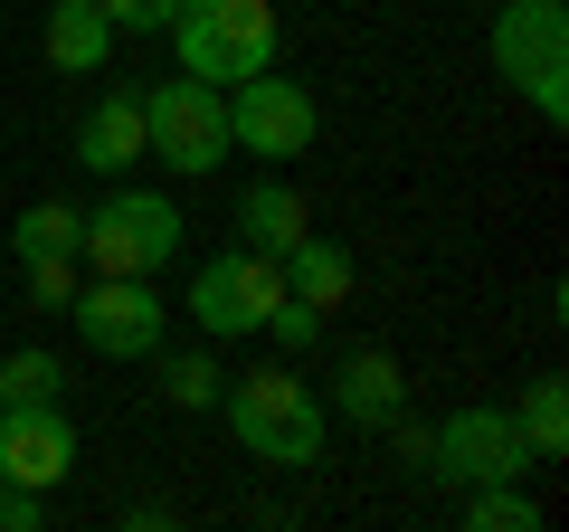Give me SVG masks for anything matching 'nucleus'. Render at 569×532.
<instances>
[{
    "instance_id": "393cba45",
    "label": "nucleus",
    "mask_w": 569,
    "mask_h": 532,
    "mask_svg": "<svg viewBox=\"0 0 569 532\" xmlns=\"http://www.w3.org/2000/svg\"><path fill=\"white\" fill-rule=\"evenodd\" d=\"M389 447H399V466H408V475H427V428H418L408 410L389 418Z\"/></svg>"
},
{
    "instance_id": "2eb2a0df",
    "label": "nucleus",
    "mask_w": 569,
    "mask_h": 532,
    "mask_svg": "<svg viewBox=\"0 0 569 532\" xmlns=\"http://www.w3.org/2000/svg\"><path fill=\"white\" fill-rule=\"evenodd\" d=\"M276 276H284V295H305V305L332 314L351 295V247H332V238H313V228H305V238L276 257Z\"/></svg>"
},
{
    "instance_id": "5701e85b",
    "label": "nucleus",
    "mask_w": 569,
    "mask_h": 532,
    "mask_svg": "<svg viewBox=\"0 0 569 532\" xmlns=\"http://www.w3.org/2000/svg\"><path fill=\"white\" fill-rule=\"evenodd\" d=\"M48 523V494L39 485H10V475H0V532H39Z\"/></svg>"
},
{
    "instance_id": "39448f33",
    "label": "nucleus",
    "mask_w": 569,
    "mask_h": 532,
    "mask_svg": "<svg viewBox=\"0 0 569 532\" xmlns=\"http://www.w3.org/2000/svg\"><path fill=\"white\" fill-rule=\"evenodd\" d=\"M228 96L200 77H162V86H142V162H162L181 171V181H209V171L228 162Z\"/></svg>"
},
{
    "instance_id": "9b49d317",
    "label": "nucleus",
    "mask_w": 569,
    "mask_h": 532,
    "mask_svg": "<svg viewBox=\"0 0 569 532\" xmlns=\"http://www.w3.org/2000/svg\"><path fill=\"white\" fill-rule=\"evenodd\" d=\"M323 410L351 418V428H389V418L408 410V371L389 362L380 343H342L332 352V390H323Z\"/></svg>"
},
{
    "instance_id": "aec40b11",
    "label": "nucleus",
    "mask_w": 569,
    "mask_h": 532,
    "mask_svg": "<svg viewBox=\"0 0 569 532\" xmlns=\"http://www.w3.org/2000/svg\"><path fill=\"white\" fill-rule=\"evenodd\" d=\"M0 400H67V362L48 343H20L0 362Z\"/></svg>"
},
{
    "instance_id": "6e6552de",
    "label": "nucleus",
    "mask_w": 569,
    "mask_h": 532,
    "mask_svg": "<svg viewBox=\"0 0 569 532\" xmlns=\"http://www.w3.org/2000/svg\"><path fill=\"white\" fill-rule=\"evenodd\" d=\"M67 314H77V343L104 362H152L171 343V305L152 295V276H96V286H77Z\"/></svg>"
},
{
    "instance_id": "dca6fc26",
    "label": "nucleus",
    "mask_w": 569,
    "mask_h": 532,
    "mask_svg": "<svg viewBox=\"0 0 569 532\" xmlns=\"http://www.w3.org/2000/svg\"><path fill=\"white\" fill-rule=\"evenodd\" d=\"M512 428H522L531 466H560V456H569V381H560V371H541V381L522 390V410H512Z\"/></svg>"
},
{
    "instance_id": "423d86ee",
    "label": "nucleus",
    "mask_w": 569,
    "mask_h": 532,
    "mask_svg": "<svg viewBox=\"0 0 569 532\" xmlns=\"http://www.w3.org/2000/svg\"><path fill=\"white\" fill-rule=\"evenodd\" d=\"M219 96H228V144L257 152V162H295L323 134V105H313L305 77H284V58L257 67V77H238V86H219Z\"/></svg>"
},
{
    "instance_id": "b1692460",
    "label": "nucleus",
    "mask_w": 569,
    "mask_h": 532,
    "mask_svg": "<svg viewBox=\"0 0 569 532\" xmlns=\"http://www.w3.org/2000/svg\"><path fill=\"white\" fill-rule=\"evenodd\" d=\"M96 10L114 20V39H123V29H133V39H152V29L171 20V0H96Z\"/></svg>"
},
{
    "instance_id": "20e7f679",
    "label": "nucleus",
    "mask_w": 569,
    "mask_h": 532,
    "mask_svg": "<svg viewBox=\"0 0 569 532\" xmlns=\"http://www.w3.org/2000/svg\"><path fill=\"white\" fill-rule=\"evenodd\" d=\"M493 77L541 124H569V0H503L493 10Z\"/></svg>"
},
{
    "instance_id": "0eeeda50",
    "label": "nucleus",
    "mask_w": 569,
    "mask_h": 532,
    "mask_svg": "<svg viewBox=\"0 0 569 532\" xmlns=\"http://www.w3.org/2000/svg\"><path fill=\"white\" fill-rule=\"evenodd\" d=\"M427 475L437 485H512V475H531V447H522V428H512V410H447L437 428H427Z\"/></svg>"
},
{
    "instance_id": "f8f14e48",
    "label": "nucleus",
    "mask_w": 569,
    "mask_h": 532,
    "mask_svg": "<svg viewBox=\"0 0 569 532\" xmlns=\"http://www.w3.org/2000/svg\"><path fill=\"white\" fill-rule=\"evenodd\" d=\"M77 162L96 171V181H123V171L142 162V96H133V86H104V96L86 105V124H77Z\"/></svg>"
},
{
    "instance_id": "a211bd4d",
    "label": "nucleus",
    "mask_w": 569,
    "mask_h": 532,
    "mask_svg": "<svg viewBox=\"0 0 569 532\" xmlns=\"http://www.w3.org/2000/svg\"><path fill=\"white\" fill-rule=\"evenodd\" d=\"M152 371H162V400H171V410H181V418H209V410H219V362H209V352H152Z\"/></svg>"
},
{
    "instance_id": "f03ea898",
    "label": "nucleus",
    "mask_w": 569,
    "mask_h": 532,
    "mask_svg": "<svg viewBox=\"0 0 569 532\" xmlns=\"http://www.w3.org/2000/svg\"><path fill=\"white\" fill-rule=\"evenodd\" d=\"M162 39L181 58V77H200V86H238V77H257V67L284 58L276 0H171Z\"/></svg>"
},
{
    "instance_id": "412c9836",
    "label": "nucleus",
    "mask_w": 569,
    "mask_h": 532,
    "mask_svg": "<svg viewBox=\"0 0 569 532\" xmlns=\"http://www.w3.org/2000/svg\"><path fill=\"white\" fill-rule=\"evenodd\" d=\"M257 333H266V343L284 352V362H295V352H313V343H323V305H305V295H276Z\"/></svg>"
},
{
    "instance_id": "1a4fd4ad",
    "label": "nucleus",
    "mask_w": 569,
    "mask_h": 532,
    "mask_svg": "<svg viewBox=\"0 0 569 532\" xmlns=\"http://www.w3.org/2000/svg\"><path fill=\"white\" fill-rule=\"evenodd\" d=\"M284 295L276 257H257V247H219V257L190 276V324H200V343H247V333L266 324V305Z\"/></svg>"
},
{
    "instance_id": "7ed1b4c3",
    "label": "nucleus",
    "mask_w": 569,
    "mask_h": 532,
    "mask_svg": "<svg viewBox=\"0 0 569 532\" xmlns=\"http://www.w3.org/2000/svg\"><path fill=\"white\" fill-rule=\"evenodd\" d=\"M181 238H190V228H181V200L123 171V181L104 190L96 209H86V238H77V257L96 266V276H162V266L181 257Z\"/></svg>"
},
{
    "instance_id": "6ab92c4d",
    "label": "nucleus",
    "mask_w": 569,
    "mask_h": 532,
    "mask_svg": "<svg viewBox=\"0 0 569 532\" xmlns=\"http://www.w3.org/2000/svg\"><path fill=\"white\" fill-rule=\"evenodd\" d=\"M466 532H541V504L522 494V475L512 485H466Z\"/></svg>"
},
{
    "instance_id": "4468645a",
    "label": "nucleus",
    "mask_w": 569,
    "mask_h": 532,
    "mask_svg": "<svg viewBox=\"0 0 569 532\" xmlns=\"http://www.w3.org/2000/svg\"><path fill=\"white\" fill-rule=\"evenodd\" d=\"M39 48H48L58 77H104V58H114V20H104L96 0H48Z\"/></svg>"
},
{
    "instance_id": "ddd939ff",
    "label": "nucleus",
    "mask_w": 569,
    "mask_h": 532,
    "mask_svg": "<svg viewBox=\"0 0 569 532\" xmlns=\"http://www.w3.org/2000/svg\"><path fill=\"white\" fill-rule=\"evenodd\" d=\"M305 228H313V209H305V190L284 181V171H266V181H247V190H238V247H257V257H284Z\"/></svg>"
},
{
    "instance_id": "9d476101",
    "label": "nucleus",
    "mask_w": 569,
    "mask_h": 532,
    "mask_svg": "<svg viewBox=\"0 0 569 532\" xmlns=\"http://www.w3.org/2000/svg\"><path fill=\"white\" fill-rule=\"evenodd\" d=\"M0 475H10V485H39V494L77 475L67 400H0Z\"/></svg>"
},
{
    "instance_id": "4be33fe9",
    "label": "nucleus",
    "mask_w": 569,
    "mask_h": 532,
    "mask_svg": "<svg viewBox=\"0 0 569 532\" xmlns=\"http://www.w3.org/2000/svg\"><path fill=\"white\" fill-rule=\"evenodd\" d=\"M77 305V257H29V314H67Z\"/></svg>"
},
{
    "instance_id": "f3484780",
    "label": "nucleus",
    "mask_w": 569,
    "mask_h": 532,
    "mask_svg": "<svg viewBox=\"0 0 569 532\" xmlns=\"http://www.w3.org/2000/svg\"><path fill=\"white\" fill-rule=\"evenodd\" d=\"M77 238H86V209L77 200H29L20 219H10V257H77Z\"/></svg>"
},
{
    "instance_id": "f257e3e1",
    "label": "nucleus",
    "mask_w": 569,
    "mask_h": 532,
    "mask_svg": "<svg viewBox=\"0 0 569 532\" xmlns=\"http://www.w3.org/2000/svg\"><path fill=\"white\" fill-rule=\"evenodd\" d=\"M219 410H228V428H238V447L257 456V466H323L332 410H323V390L295 362H266V371H247V381H228Z\"/></svg>"
}]
</instances>
